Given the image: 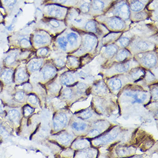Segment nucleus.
Here are the masks:
<instances>
[{"mask_svg": "<svg viewBox=\"0 0 158 158\" xmlns=\"http://www.w3.org/2000/svg\"><path fill=\"white\" fill-rule=\"evenodd\" d=\"M93 19L104 25L108 31L113 32H122L128 27V23L118 17L109 16L104 15L94 17Z\"/></svg>", "mask_w": 158, "mask_h": 158, "instance_id": "obj_1", "label": "nucleus"}, {"mask_svg": "<svg viewBox=\"0 0 158 158\" xmlns=\"http://www.w3.org/2000/svg\"><path fill=\"white\" fill-rule=\"evenodd\" d=\"M93 17L86 14H82L76 8L69 9L64 22L66 25H70L72 28H82L84 31V27L88 20Z\"/></svg>", "mask_w": 158, "mask_h": 158, "instance_id": "obj_2", "label": "nucleus"}, {"mask_svg": "<svg viewBox=\"0 0 158 158\" xmlns=\"http://www.w3.org/2000/svg\"><path fill=\"white\" fill-rule=\"evenodd\" d=\"M131 14V11L127 0H118L113 3L105 15L118 17L128 23L130 21Z\"/></svg>", "mask_w": 158, "mask_h": 158, "instance_id": "obj_3", "label": "nucleus"}, {"mask_svg": "<svg viewBox=\"0 0 158 158\" xmlns=\"http://www.w3.org/2000/svg\"><path fill=\"white\" fill-rule=\"evenodd\" d=\"M69 9L57 4H45L43 8V17L64 21Z\"/></svg>", "mask_w": 158, "mask_h": 158, "instance_id": "obj_4", "label": "nucleus"}, {"mask_svg": "<svg viewBox=\"0 0 158 158\" xmlns=\"http://www.w3.org/2000/svg\"><path fill=\"white\" fill-rule=\"evenodd\" d=\"M113 3L112 0H91V8L89 15L94 17L105 15Z\"/></svg>", "mask_w": 158, "mask_h": 158, "instance_id": "obj_5", "label": "nucleus"}, {"mask_svg": "<svg viewBox=\"0 0 158 158\" xmlns=\"http://www.w3.org/2000/svg\"><path fill=\"white\" fill-rule=\"evenodd\" d=\"M98 38L93 33H85L82 38V44L81 48L78 50L80 51H84L87 52H91L95 50L98 44Z\"/></svg>", "mask_w": 158, "mask_h": 158, "instance_id": "obj_6", "label": "nucleus"}, {"mask_svg": "<svg viewBox=\"0 0 158 158\" xmlns=\"http://www.w3.org/2000/svg\"><path fill=\"white\" fill-rule=\"evenodd\" d=\"M139 58L140 59L142 64L148 68H153L158 63L157 55L152 51H147L138 54Z\"/></svg>", "mask_w": 158, "mask_h": 158, "instance_id": "obj_7", "label": "nucleus"}, {"mask_svg": "<svg viewBox=\"0 0 158 158\" xmlns=\"http://www.w3.org/2000/svg\"><path fill=\"white\" fill-rule=\"evenodd\" d=\"M129 46H131V48L138 54L149 51L152 47V44L144 39H138L134 41H131Z\"/></svg>", "mask_w": 158, "mask_h": 158, "instance_id": "obj_8", "label": "nucleus"}, {"mask_svg": "<svg viewBox=\"0 0 158 158\" xmlns=\"http://www.w3.org/2000/svg\"><path fill=\"white\" fill-rule=\"evenodd\" d=\"M104 29H106L104 25L96 21L94 19L88 20L84 27V31L85 32L93 33L94 35L96 34L97 35L102 33Z\"/></svg>", "mask_w": 158, "mask_h": 158, "instance_id": "obj_9", "label": "nucleus"}, {"mask_svg": "<svg viewBox=\"0 0 158 158\" xmlns=\"http://www.w3.org/2000/svg\"><path fill=\"white\" fill-rule=\"evenodd\" d=\"M152 0H127L131 11L137 12L146 8Z\"/></svg>", "mask_w": 158, "mask_h": 158, "instance_id": "obj_10", "label": "nucleus"}, {"mask_svg": "<svg viewBox=\"0 0 158 158\" xmlns=\"http://www.w3.org/2000/svg\"><path fill=\"white\" fill-rule=\"evenodd\" d=\"M152 14V12L149 11L147 9L137 12H132L130 17V21L131 22H139L150 18Z\"/></svg>", "mask_w": 158, "mask_h": 158, "instance_id": "obj_11", "label": "nucleus"}, {"mask_svg": "<svg viewBox=\"0 0 158 158\" xmlns=\"http://www.w3.org/2000/svg\"><path fill=\"white\" fill-rule=\"evenodd\" d=\"M81 0H44V4H57L67 8H75Z\"/></svg>", "mask_w": 158, "mask_h": 158, "instance_id": "obj_12", "label": "nucleus"}, {"mask_svg": "<svg viewBox=\"0 0 158 158\" xmlns=\"http://www.w3.org/2000/svg\"><path fill=\"white\" fill-rule=\"evenodd\" d=\"M118 135V132L117 131H113L111 132H109L108 134L105 135L104 136L94 140L93 144H94V146H100L101 144L112 142L117 137Z\"/></svg>", "mask_w": 158, "mask_h": 158, "instance_id": "obj_13", "label": "nucleus"}, {"mask_svg": "<svg viewBox=\"0 0 158 158\" xmlns=\"http://www.w3.org/2000/svg\"><path fill=\"white\" fill-rule=\"evenodd\" d=\"M68 121V118L66 114L63 113H60L58 115L55 117L53 120L54 128L55 130H60L63 128Z\"/></svg>", "mask_w": 158, "mask_h": 158, "instance_id": "obj_14", "label": "nucleus"}, {"mask_svg": "<svg viewBox=\"0 0 158 158\" xmlns=\"http://www.w3.org/2000/svg\"><path fill=\"white\" fill-rule=\"evenodd\" d=\"M42 21L46 24L49 25L52 28H55V29L63 28L66 26L64 21L56 20L54 19H48V18L43 17Z\"/></svg>", "mask_w": 158, "mask_h": 158, "instance_id": "obj_15", "label": "nucleus"}, {"mask_svg": "<svg viewBox=\"0 0 158 158\" xmlns=\"http://www.w3.org/2000/svg\"><path fill=\"white\" fill-rule=\"evenodd\" d=\"M50 41V38L46 33H36L33 36V42L39 46L45 45L48 44Z\"/></svg>", "mask_w": 158, "mask_h": 158, "instance_id": "obj_16", "label": "nucleus"}, {"mask_svg": "<svg viewBox=\"0 0 158 158\" xmlns=\"http://www.w3.org/2000/svg\"><path fill=\"white\" fill-rule=\"evenodd\" d=\"M75 8L82 14L89 15L91 8V0H81Z\"/></svg>", "mask_w": 158, "mask_h": 158, "instance_id": "obj_17", "label": "nucleus"}, {"mask_svg": "<svg viewBox=\"0 0 158 158\" xmlns=\"http://www.w3.org/2000/svg\"><path fill=\"white\" fill-rule=\"evenodd\" d=\"M125 94L128 97H132L135 102L138 103L143 102L147 98V94L145 92H138L133 94L132 92H127Z\"/></svg>", "mask_w": 158, "mask_h": 158, "instance_id": "obj_18", "label": "nucleus"}, {"mask_svg": "<svg viewBox=\"0 0 158 158\" xmlns=\"http://www.w3.org/2000/svg\"><path fill=\"white\" fill-rule=\"evenodd\" d=\"M131 56V53L129 51L125 48H123L118 50L116 54L114 55V59L118 62H123L126 59Z\"/></svg>", "mask_w": 158, "mask_h": 158, "instance_id": "obj_19", "label": "nucleus"}, {"mask_svg": "<svg viewBox=\"0 0 158 158\" xmlns=\"http://www.w3.org/2000/svg\"><path fill=\"white\" fill-rule=\"evenodd\" d=\"M122 32H111L109 33L104 36L102 39V41L104 45H108L110 44H112L113 42L120 38Z\"/></svg>", "mask_w": 158, "mask_h": 158, "instance_id": "obj_20", "label": "nucleus"}, {"mask_svg": "<svg viewBox=\"0 0 158 158\" xmlns=\"http://www.w3.org/2000/svg\"><path fill=\"white\" fill-rule=\"evenodd\" d=\"M118 50V47L114 44H110L105 46L104 51V54L105 56L112 58L116 54Z\"/></svg>", "mask_w": 158, "mask_h": 158, "instance_id": "obj_21", "label": "nucleus"}, {"mask_svg": "<svg viewBox=\"0 0 158 158\" xmlns=\"http://www.w3.org/2000/svg\"><path fill=\"white\" fill-rule=\"evenodd\" d=\"M79 35L75 32H71L67 33L66 39L68 43L71 47H75L77 45L79 39Z\"/></svg>", "mask_w": 158, "mask_h": 158, "instance_id": "obj_22", "label": "nucleus"}, {"mask_svg": "<svg viewBox=\"0 0 158 158\" xmlns=\"http://www.w3.org/2000/svg\"><path fill=\"white\" fill-rule=\"evenodd\" d=\"M56 73V70L54 67L51 65H47L43 69L42 74L44 79H50Z\"/></svg>", "mask_w": 158, "mask_h": 158, "instance_id": "obj_23", "label": "nucleus"}, {"mask_svg": "<svg viewBox=\"0 0 158 158\" xmlns=\"http://www.w3.org/2000/svg\"><path fill=\"white\" fill-rule=\"evenodd\" d=\"M43 64L41 59H33L29 63V70L32 71H36L40 69Z\"/></svg>", "mask_w": 158, "mask_h": 158, "instance_id": "obj_24", "label": "nucleus"}, {"mask_svg": "<svg viewBox=\"0 0 158 158\" xmlns=\"http://www.w3.org/2000/svg\"><path fill=\"white\" fill-rule=\"evenodd\" d=\"M130 67V62L129 61H127L125 62H120L117 64L114 67V69L118 73H124L128 71Z\"/></svg>", "mask_w": 158, "mask_h": 158, "instance_id": "obj_25", "label": "nucleus"}, {"mask_svg": "<svg viewBox=\"0 0 158 158\" xmlns=\"http://www.w3.org/2000/svg\"><path fill=\"white\" fill-rule=\"evenodd\" d=\"M13 71L11 69L6 70L2 72L1 77L6 83H10L12 80V75Z\"/></svg>", "mask_w": 158, "mask_h": 158, "instance_id": "obj_26", "label": "nucleus"}, {"mask_svg": "<svg viewBox=\"0 0 158 158\" xmlns=\"http://www.w3.org/2000/svg\"><path fill=\"white\" fill-rule=\"evenodd\" d=\"M72 136L71 135L66 133H62L57 137V140H58V142L63 144H68L69 142H70Z\"/></svg>", "mask_w": 158, "mask_h": 158, "instance_id": "obj_27", "label": "nucleus"}, {"mask_svg": "<svg viewBox=\"0 0 158 158\" xmlns=\"http://www.w3.org/2000/svg\"><path fill=\"white\" fill-rule=\"evenodd\" d=\"M20 117V114L19 111L15 109H13L10 111H9L8 113V117L10 121H13V123H17Z\"/></svg>", "mask_w": 158, "mask_h": 158, "instance_id": "obj_28", "label": "nucleus"}, {"mask_svg": "<svg viewBox=\"0 0 158 158\" xmlns=\"http://www.w3.org/2000/svg\"><path fill=\"white\" fill-rule=\"evenodd\" d=\"M61 81L63 85H69L74 82V78L70 73H65L62 75Z\"/></svg>", "mask_w": 158, "mask_h": 158, "instance_id": "obj_29", "label": "nucleus"}, {"mask_svg": "<svg viewBox=\"0 0 158 158\" xmlns=\"http://www.w3.org/2000/svg\"><path fill=\"white\" fill-rule=\"evenodd\" d=\"M109 86L114 90H118L120 89L122 86V83L120 79L114 78L111 79L109 82Z\"/></svg>", "mask_w": 158, "mask_h": 158, "instance_id": "obj_30", "label": "nucleus"}, {"mask_svg": "<svg viewBox=\"0 0 158 158\" xmlns=\"http://www.w3.org/2000/svg\"><path fill=\"white\" fill-rule=\"evenodd\" d=\"M58 44L59 46L60 47V48L62 50L66 51L67 49V46H68V42L66 38H65L64 36H62V37H60L58 38Z\"/></svg>", "mask_w": 158, "mask_h": 158, "instance_id": "obj_31", "label": "nucleus"}, {"mask_svg": "<svg viewBox=\"0 0 158 158\" xmlns=\"http://www.w3.org/2000/svg\"><path fill=\"white\" fill-rule=\"evenodd\" d=\"M144 74V71L142 69H135L131 73V77L134 79H139Z\"/></svg>", "mask_w": 158, "mask_h": 158, "instance_id": "obj_32", "label": "nucleus"}, {"mask_svg": "<svg viewBox=\"0 0 158 158\" xmlns=\"http://www.w3.org/2000/svg\"><path fill=\"white\" fill-rule=\"evenodd\" d=\"M71 127L73 129H75L77 131H83L86 128L87 125L85 123L74 122L71 125Z\"/></svg>", "mask_w": 158, "mask_h": 158, "instance_id": "obj_33", "label": "nucleus"}, {"mask_svg": "<svg viewBox=\"0 0 158 158\" xmlns=\"http://www.w3.org/2000/svg\"><path fill=\"white\" fill-rule=\"evenodd\" d=\"M18 53L17 52H13L10 54L5 59V63L8 64H12L15 62Z\"/></svg>", "mask_w": 158, "mask_h": 158, "instance_id": "obj_34", "label": "nucleus"}, {"mask_svg": "<svg viewBox=\"0 0 158 158\" xmlns=\"http://www.w3.org/2000/svg\"><path fill=\"white\" fill-rule=\"evenodd\" d=\"M131 42V39L127 37H121L118 39V43L120 45L124 48L128 47Z\"/></svg>", "mask_w": 158, "mask_h": 158, "instance_id": "obj_35", "label": "nucleus"}, {"mask_svg": "<svg viewBox=\"0 0 158 158\" xmlns=\"http://www.w3.org/2000/svg\"><path fill=\"white\" fill-rule=\"evenodd\" d=\"M17 79L20 81H25L27 78V74L24 69H20L17 73Z\"/></svg>", "mask_w": 158, "mask_h": 158, "instance_id": "obj_36", "label": "nucleus"}, {"mask_svg": "<svg viewBox=\"0 0 158 158\" xmlns=\"http://www.w3.org/2000/svg\"><path fill=\"white\" fill-rule=\"evenodd\" d=\"M17 0H1L2 5L7 7L9 9L12 8L14 5L16 4Z\"/></svg>", "mask_w": 158, "mask_h": 158, "instance_id": "obj_37", "label": "nucleus"}, {"mask_svg": "<svg viewBox=\"0 0 158 158\" xmlns=\"http://www.w3.org/2000/svg\"><path fill=\"white\" fill-rule=\"evenodd\" d=\"M92 116H93L92 113L90 110H88L80 113L78 115L79 118L81 119H88V118H90V117H92Z\"/></svg>", "mask_w": 158, "mask_h": 158, "instance_id": "obj_38", "label": "nucleus"}, {"mask_svg": "<svg viewBox=\"0 0 158 158\" xmlns=\"http://www.w3.org/2000/svg\"><path fill=\"white\" fill-rule=\"evenodd\" d=\"M95 90L98 93L104 94L106 92L107 90H106V88L105 87V86L104 85V83H100L97 85V86L95 87Z\"/></svg>", "mask_w": 158, "mask_h": 158, "instance_id": "obj_39", "label": "nucleus"}, {"mask_svg": "<svg viewBox=\"0 0 158 158\" xmlns=\"http://www.w3.org/2000/svg\"><path fill=\"white\" fill-rule=\"evenodd\" d=\"M87 146V142L83 140H79L78 141L76 142L74 144V147L78 149H83L86 148Z\"/></svg>", "mask_w": 158, "mask_h": 158, "instance_id": "obj_40", "label": "nucleus"}, {"mask_svg": "<svg viewBox=\"0 0 158 158\" xmlns=\"http://www.w3.org/2000/svg\"><path fill=\"white\" fill-rule=\"evenodd\" d=\"M67 62L70 66H75L78 64V59L74 56H70L67 58Z\"/></svg>", "mask_w": 158, "mask_h": 158, "instance_id": "obj_41", "label": "nucleus"}, {"mask_svg": "<svg viewBox=\"0 0 158 158\" xmlns=\"http://www.w3.org/2000/svg\"><path fill=\"white\" fill-rule=\"evenodd\" d=\"M73 96V91L71 89L67 88L65 89L63 92V96L65 98H70Z\"/></svg>", "mask_w": 158, "mask_h": 158, "instance_id": "obj_42", "label": "nucleus"}, {"mask_svg": "<svg viewBox=\"0 0 158 158\" xmlns=\"http://www.w3.org/2000/svg\"><path fill=\"white\" fill-rule=\"evenodd\" d=\"M20 44L23 48H28L31 45V43H30L29 40H28L26 39H21L20 42Z\"/></svg>", "mask_w": 158, "mask_h": 158, "instance_id": "obj_43", "label": "nucleus"}, {"mask_svg": "<svg viewBox=\"0 0 158 158\" xmlns=\"http://www.w3.org/2000/svg\"><path fill=\"white\" fill-rule=\"evenodd\" d=\"M25 96V93L23 92H19L17 93L15 95V98L17 101H21L23 100Z\"/></svg>", "mask_w": 158, "mask_h": 158, "instance_id": "obj_44", "label": "nucleus"}, {"mask_svg": "<svg viewBox=\"0 0 158 158\" xmlns=\"http://www.w3.org/2000/svg\"><path fill=\"white\" fill-rule=\"evenodd\" d=\"M33 112V109L29 106H26L24 109V113L25 116H29Z\"/></svg>", "mask_w": 158, "mask_h": 158, "instance_id": "obj_45", "label": "nucleus"}, {"mask_svg": "<svg viewBox=\"0 0 158 158\" xmlns=\"http://www.w3.org/2000/svg\"><path fill=\"white\" fill-rule=\"evenodd\" d=\"M48 52H49L48 49L46 47H44V48H42L40 50H39V54L41 55L42 56H46L48 54Z\"/></svg>", "mask_w": 158, "mask_h": 158, "instance_id": "obj_46", "label": "nucleus"}, {"mask_svg": "<svg viewBox=\"0 0 158 158\" xmlns=\"http://www.w3.org/2000/svg\"><path fill=\"white\" fill-rule=\"evenodd\" d=\"M28 101L31 104H36L38 102V98L37 97L34 95H30L28 97Z\"/></svg>", "mask_w": 158, "mask_h": 158, "instance_id": "obj_47", "label": "nucleus"}, {"mask_svg": "<svg viewBox=\"0 0 158 158\" xmlns=\"http://www.w3.org/2000/svg\"><path fill=\"white\" fill-rule=\"evenodd\" d=\"M100 134V131L98 129H92V131L89 133V135L91 137H96L97 135Z\"/></svg>", "mask_w": 158, "mask_h": 158, "instance_id": "obj_48", "label": "nucleus"}, {"mask_svg": "<svg viewBox=\"0 0 158 158\" xmlns=\"http://www.w3.org/2000/svg\"><path fill=\"white\" fill-rule=\"evenodd\" d=\"M59 87H60V86L58 83H55L51 86V90L54 92H57V91H58Z\"/></svg>", "mask_w": 158, "mask_h": 158, "instance_id": "obj_49", "label": "nucleus"}, {"mask_svg": "<svg viewBox=\"0 0 158 158\" xmlns=\"http://www.w3.org/2000/svg\"><path fill=\"white\" fill-rule=\"evenodd\" d=\"M55 63L56 66L58 67H62L64 64V62L61 59H56L55 60Z\"/></svg>", "mask_w": 158, "mask_h": 158, "instance_id": "obj_50", "label": "nucleus"}, {"mask_svg": "<svg viewBox=\"0 0 158 158\" xmlns=\"http://www.w3.org/2000/svg\"><path fill=\"white\" fill-rule=\"evenodd\" d=\"M23 87H24V89L26 90H27V91H29V90H31L32 89V87H31V85L29 84V83H26L23 86Z\"/></svg>", "mask_w": 158, "mask_h": 158, "instance_id": "obj_51", "label": "nucleus"}, {"mask_svg": "<svg viewBox=\"0 0 158 158\" xmlns=\"http://www.w3.org/2000/svg\"><path fill=\"white\" fill-rule=\"evenodd\" d=\"M2 113H3V110H2V107L0 106V114H2Z\"/></svg>", "mask_w": 158, "mask_h": 158, "instance_id": "obj_52", "label": "nucleus"}, {"mask_svg": "<svg viewBox=\"0 0 158 158\" xmlns=\"http://www.w3.org/2000/svg\"><path fill=\"white\" fill-rule=\"evenodd\" d=\"M112 1L113 2H115V1H118V0H112Z\"/></svg>", "mask_w": 158, "mask_h": 158, "instance_id": "obj_53", "label": "nucleus"}]
</instances>
